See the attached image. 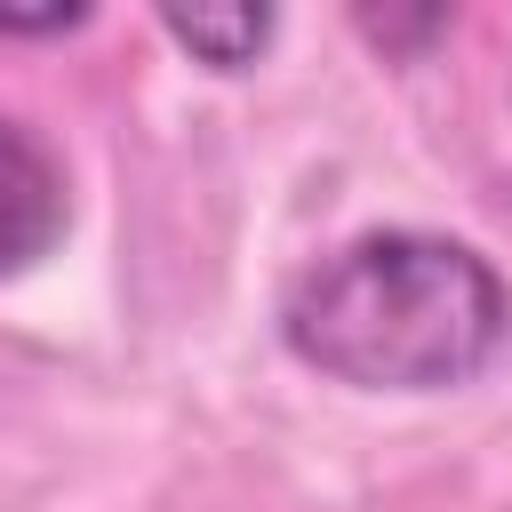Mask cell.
I'll return each instance as SVG.
<instances>
[{"label":"cell","instance_id":"1","mask_svg":"<svg viewBox=\"0 0 512 512\" xmlns=\"http://www.w3.org/2000/svg\"><path fill=\"white\" fill-rule=\"evenodd\" d=\"M504 328L496 264L448 232H360L280 304V344L352 392H456L496 360Z\"/></svg>","mask_w":512,"mask_h":512},{"label":"cell","instance_id":"3","mask_svg":"<svg viewBox=\"0 0 512 512\" xmlns=\"http://www.w3.org/2000/svg\"><path fill=\"white\" fill-rule=\"evenodd\" d=\"M160 32H168L184 56H200L208 72H248V64L272 48L280 16H272L264 0H208V8L168 0V8H160Z\"/></svg>","mask_w":512,"mask_h":512},{"label":"cell","instance_id":"2","mask_svg":"<svg viewBox=\"0 0 512 512\" xmlns=\"http://www.w3.org/2000/svg\"><path fill=\"white\" fill-rule=\"evenodd\" d=\"M64 224H72V184L56 144L0 112V280L32 272L64 240Z\"/></svg>","mask_w":512,"mask_h":512},{"label":"cell","instance_id":"4","mask_svg":"<svg viewBox=\"0 0 512 512\" xmlns=\"http://www.w3.org/2000/svg\"><path fill=\"white\" fill-rule=\"evenodd\" d=\"M360 32L384 40V48H416V40L448 32V16H440V8H424V16H376V8H360Z\"/></svg>","mask_w":512,"mask_h":512},{"label":"cell","instance_id":"5","mask_svg":"<svg viewBox=\"0 0 512 512\" xmlns=\"http://www.w3.org/2000/svg\"><path fill=\"white\" fill-rule=\"evenodd\" d=\"M80 24H88V8H32V16L0 8V40H56V32H80Z\"/></svg>","mask_w":512,"mask_h":512}]
</instances>
